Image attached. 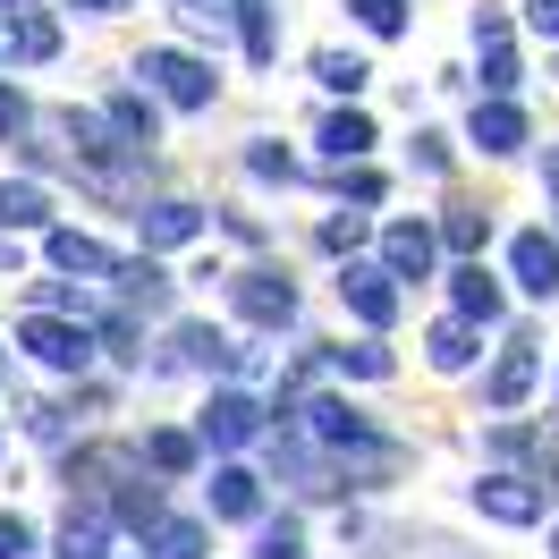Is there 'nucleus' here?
<instances>
[{"mask_svg":"<svg viewBox=\"0 0 559 559\" xmlns=\"http://www.w3.org/2000/svg\"><path fill=\"white\" fill-rule=\"evenodd\" d=\"M484 238H491V212H475V204L441 212V246H450L457 263H484Z\"/></svg>","mask_w":559,"mask_h":559,"instance_id":"c85d7f7f","label":"nucleus"},{"mask_svg":"<svg viewBox=\"0 0 559 559\" xmlns=\"http://www.w3.org/2000/svg\"><path fill=\"white\" fill-rule=\"evenodd\" d=\"M144 475H153V466H144L136 441H76V450L60 457V484H69V500H85V509H119Z\"/></svg>","mask_w":559,"mask_h":559,"instance_id":"f257e3e1","label":"nucleus"},{"mask_svg":"<svg viewBox=\"0 0 559 559\" xmlns=\"http://www.w3.org/2000/svg\"><path fill=\"white\" fill-rule=\"evenodd\" d=\"M103 119H110L128 144H136V153H153V144H162V103H153L144 85H119V94L103 103Z\"/></svg>","mask_w":559,"mask_h":559,"instance_id":"412c9836","label":"nucleus"},{"mask_svg":"<svg viewBox=\"0 0 559 559\" xmlns=\"http://www.w3.org/2000/svg\"><path fill=\"white\" fill-rule=\"evenodd\" d=\"M509 280H518L534 306L559 297V238L551 229H518V238H509Z\"/></svg>","mask_w":559,"mask_h":559,"instance_id":"4468645a","label":"nucleus"},{"mask_svg":"<svg viewBox=\"0 0 559 559\" xmlns=\"http://www.w3.org/2000/svg\"><path fill=\"white\" fill-rule=\"evenodd\" d=\"M322 356H331V373H348V382H390V373H399V356H390L373 331L348 340V348H322Z\"/></svg>","mask_w":559,"mask_h":559,"instance_id":"bb28decb","label":"nucleus"},{"mask_svg":"<svg viewBox=\"0 0 559 559\" xmlns=\"http://www.w3.org/2000/svg\"><path fill=\"white\" fill-rule=\"evenodd\" d=\"M17 229H60L43 178H0V238H17Z\"/></svg>","mask_w":559,"mask_h":559,"instance_id":"aec40b11","label":"nucleus"},{"mask_svg":"<svg viewBox=\"0 0 559 559\" xmlns=\"http://www.w3.org/2000/svg\"><path fill=\"white\" fill-rule=\"evenodd\" d=\"M246 178H263V187H297V178H306V162H297L280 136H254V144H246Z\"/></svg>","mask_w":559,"mask_h":559,"instance_id":"c756f323","label":"nucleus"},{"mask_svg":"<svg viewBox=\"0 0 559 559\" xmlns=\"http://www.w3.org/2000/svg\"><path fill=\"white\" fill-rule=\"evenodd\" d=\"M525 26H534V35H551V43H559V0H525Z\"/></svg>","mask_w":559,"mask_h":559,"instance_id":"37998d69","label":"nucleus"},{"mask_svg":"<svg viewBox=\"0 0 559 559\" xmlns=\"http://www.w3.org/2000/svg\"><path fill=\"white\" fill-rule=\"evenodd\" d=\"M229 26H238V43H246L254 69H272V60H280V9H272V0H229Z\"/></svg>","mask_w":559,"mask_h":559,"instance_id":"393cba45","label":"nucleus"},{"mask_svg":"<svg viewBox=\"0 0 559 559\" xmlns=\"http://www.w3.org/2000/svg\"><path fill=\"white\" fill-rule=\"evenodd\" d=\"M543 340H534V331H509V348H500V365H491L484 373V407L491 416H518L525 399H534V382H543Z\"/></svg>","mask_w":559,"mask_h":559,"instance_id":"6e6552de","label":"nucleus"},{"mask_svg":"<svg viewBox=\"0 0 559 559\" xmlns=\"http://www.w3.org/2000/svg\"><path fill=\"white\" fill-rule=\"evenodd\" d=\"M416 170H424V178L450 170V136H441V128H416Z\"/></svg>","mask_w":559,"mask_h":559,"instance_id":"4c0bfd02","label":"nucleus"},{"mask_svg":"<svg viewBox=\"0 0 559 559\" xmlns=\"http://www.w3.org/2000/svg\"><path fill=\"white\" fill-rule=\"evenodd\" d=\"M229 306H238L246 331H288L297 322V280L280 263H246V272H229Z\"/></svg>","mask_w":559,"mask_h":559,"instance_id":"423d86ee","label":"nucleus"},{"mask_svg":"<svg viewBox=\"0 0 559 559\" xmlns=\"http://www.w3.org/2000/svg\"><path fill=\"white\" fill-rule=\"evenodd\" d=\"M340 306H348V314L382 340L390 322H399V306H407V288H399L382 263H340Z\"/></svg>","mask_w":559,"mask_h":559,"instance_id":"1a4fd4ad","label":"nucleus"},{"mask_svg":"<svg viewBox=\"0 0 559 559\" xmlns=\"http://www.w3.org/2000/svg\"><path fill=\"white\" fill-rule=\"evenodd\" d=\"M26 128H35V103H26L17 85H0V144H17Z\"/></svg>","mask_w":559,"mask_h":559,"instance_id":"e433bc0d","label":"nucleus"},{"mask_svg":"<svg viewBox=\"0 0 559 559\" xmlns=\"http://www.w3.org/2000/svg\"><path fill=\"white\" fill-rule=\"evenodd\" d=\"M551 559H559V525H551Z\"/></svg>","mask_w":559,"mask_h":559,"instance_id":"49530a36","label":"nucleus"},{"mask_svg":"<svg viewBox=\"0 0 559 559\" xmlns=\"http://www.w3.org/2000/svg\"><path fill=\"white\" fill-rule=\"evenodd\" d=\"M110 297L128 306V314H170L178 306V280L153 263V254H119V272H110Z\"/></svg>","mask_w":559,"mask_h":559,"instance_id":"ddd939ff","label":"nucleus"},{"mask_svg":"<svg viewBox=\"0 0 559 559\" xmlns=\"http://www.w3.org/2000/svg\"><path fill=\"white\" fill-rule=\"evenodd\" d=\"M314 85H322V94H340V103H356V94L373 85V69H365L356 51H314Z\"/></svg>","mask_w":559,"mask_h":559,"instance_id":"7c9ffc66","label":"nucleus"},{"mask_svg":"<svg viewBox=\"0 0 559 559\" xmlns=\"http://www.w3.org/2000/svg\"><path fill=\"white\" fill-rule=\"evenodd\" d=\"M314 246L322 254H340V263H356V246H365V212H331L314 229Z\"/></svg>","mask_w":559,"mask_h":559,"instance_id":"72a5a7b5","label":"nucleus"},{"mask_svg":"<svg viewBox=\"0 0 559 559\" xmlns=\"http://www.w3.org/2000/svg\"><path fill=\"white\" fill-rule=\"evenodd\" d=\"M254 559H314V551H306V525L272 518V525H263V543H254Z\"/></svg>","mask_w":559,"mask_h":559,"instance_id":"f704fd0d","label":"nucleus"},{"mask_svg":"<svg viewBox=\"0 0 559 559\" xmlns=\"http://www.w3.org/2000/svg\"><path fill=\"white\" fill-rule=\"evenodd\" d=\"M450 314L475 322V331H491V322L509 314V288H500V272H484V263H450Z\"/></svg>","mask_w":559,"mask_h":559,"instance_id":"dca6fc26","label":"nucleus"},{"mask_svg":"<svg viewBox=\"0 0 559 559\" xmlns=\"http://www.w3.org/2000/svg\"><path fill=\"white\" fill-rule=\"evenodd\" d=\"M43 263H51L60 280H110V272H119V254H110L103 238L69 229V221H60V229H43Z\"/></svg>","mask_w":559,"mask_h":559,"instance_id":"2eb2a0df","label":"nucleus"},{"mask_svg":"<svg viewBox=\"0 0 559 559\" xmlns=\"http://www.w3.org/2000/svg\"><path fill=\"white\" fill-rule=\"evenodd\" d=\"M0 51L17 69L60 60V0H0Z\"/></svg>","mask_w":559,"mask_h":559,"instance_id":"0eeeda50","label":"nucleus"},{"mask_svg":"<svg viewBox=\"0 0 559 559\" xmlns=\"http://www.w3.org/2000/svg\"><path fill=\"white\" fill-rule=\"evenodd\" d=\"M94 340H103V348L119 356V365H144V314H128V306H103Z\"/></svg>","mask_w":559,"mask_h":559,"instance_id":"2f4dec72","label":"nucleus"},{"mask_svg":"<svg viewBox=\"0 0 559 559\" xmlns=\"http://www.w3.org/2000/svg\"><path fill=\"white\" fill-rule=\"evenodd\" d=\"M178 17H187V26H212V35H221V26H229V0H178Z\"/></svg>","mask_w":559,"mask_h":559,"instance_id":"a19ab883","label":"nucleus"},{"mask_svg":"<svg viewBox=\"0 0 559 559\" xmlns=\"http://www.w3.org/2000/svg\"><path fill=\"white\" fill-rule=\"evenodd\" d=\"M543 187H551V195H559V144H551V153H543Z\"/></svg>","mask_w":559,"mask_h":559,"instance_id":"a18cd8bd","label":"nucleus"},{"mask_svg":"<svg viewBox=\"0 0 559 559\" xmlns=\"http://www.w3.org/2000/svg\"><path fill=\"white\" fill-rule=\"evenodd\" d=\"M0 373H9V348H0Z\"/></svg>","mask_w":559,"mask_h":559,"instance_id":"de8ad7c7","label":"nucleus"},{"mask_svg":"<svg viewBox=\"0 0 559 559\" xmlns=\"http://www.w3.org/2000/svg\"><path fill=\"white\" fill-rule=\"evenodd\" d=\"M162 373H263V356L238 348L221 322H178V331H170V356H162Z\"/></svg>","mask_w":559,"mask_h":559,"instance_id":"20e7f679","label":"nucleus"},{"mask_svg":"<svg viewBox=\"0 0 559 559\" xmlns=\"http://www.w3.org/2000/svg\"><path fill=\"white\" fill-rule=\"evenodd\" d=\"M475 85H484V103H518V85H525L518 43H484V69H475Z\"/></svg>","mask_w":559,"mask_h":559,"instance_id":"cd10ccee","label":"nucleus"},{"mask_svg":"<svg viewBox=\"0 0 559 559\" xmlns=\"http://www.w3.org/2000/svg\"><path fill=\"white\" fill-rule=\"evenodd\" d=\"M136 450H144V466H153L162 484H178V475H195V466H204V441H195V432H178V424H153Z\"/></svg>","mask_w":559,"mask_h":559,"instance_id":"4be33fe9","label":"nucleus"},{"mask_svg":"<svg viewBox=\"0 0 559 559\" xmlns=\"http://www.w3.org/2000/svg\"><path fill=\"white\" fill-rule=\"evenodd\" d=\"M0 60H9V51H0Z\"/></svg>","mask_w":559,"mask_h":559,"instance_id":"09e8293b","label":"nucleus"},{"mask_svg":"<svg viewBox=\"0 0 559 559\" xmlns=\"http://www.w3.org/2000/svg\"><path fill=\"white\" fill-rule=\"evenodd\" d=\"M525 136H534V128H525V110H518V103H484V94H475L466 144H475L484 162H509V153H525Z\"/></svg>","mask_w":559,"mask_h":559,"instance_id":"f3484780","label":"nucleus"},{"mask_svg":"<svg viewBox=\"0 0 559 559\" xmlns=\"http://www.w3.org/2000/svg\"><path fill=\"white\" fill-rule=\"evenodd\" d=\"M0 559H35V525L26 518H0Z\"/></svg>","mask_w":559,"mask_h":559,"instance_id":"58836bf2","label":"nucleus"},{"mask_svg":"<svg viewBox=\"0 0 559 559\" xmlns=\"http://www.w3.org/2000/svg\"><path fill=\"white\" fill-rule=\"evenodd\" d=\"M136 76H144V94L170 103V110H212V103H221V69L195 60V51H178V43H144Z\"/></svg>","mask_w":559,"mask_h":559,"instance_id":"f03ea898","label":"nucleus"},{"mask_svg":"<svg viewBox=\"0 0 559 559\" xmlns=\"http://www.w3.org/2000/svg\"><path fill=\"white\" fill-rule=\"evenodd\" d=\"M348 17H356V26H365L373 43L407 35V0H348Z\"/></svg>","mask_w":559,"mask_h":559,"instance_id":"473e14b6","label":"nucleus"},{"mask_svg":"<svg viewBox=\"0 0 559 559\" xmlns=\"http://www.w3.org/2000/svg\"><path fill=\"white\" fill-rule=\"evenodd\" d=\"M340 195H348L356 212H373V204H382V195H390V178H382V170H365V162H356V170H340Z\"/></svg>","mask_w":559,"mask_h":559,"instance_id":"c9c22d12","label":"nucleus"},{"mask_svg":"<svg viewBox=\"0 0 559 559\" xmlns=\"http://www.w3.org/2000/svg\"><path fill=\"white\" fill-rule=\"evenodd\" d=\"M26 432L35 441H69V407H26Z\"/></svg>","mask_w":559,"mask_h":559,"instance_id":"ea45409f","label":"nucleus"},{"mask_svg":"<svg viewBox=\"0 0 559 559\" xmlns=\"http://www.w3.org/2000/svg\"><path fill=\"white\" fill-rule=\"evenodd\" d=\"M136 238H144V254L195 246V238H204V204H187V195H153V204H136Z\"/></svg>","mask_w":559,"mask_h":559,"instance_id":"9b49d317","label":"nucleus"},{"mask_svg":"<svg viewBox=\"0 0 559 559\" xmlns=\"http://www.w3.org/2000/svg\"><path fill=\"white\" fill-rule=\"evenodd\" d=\"M424 356H432V373H466V365L484 356V331H475V322H457V314H441L432 331H424Z\"/></svg>","mask_w":559,"mask_h":559,"instance_id":"b1692460","label":"nucleus"},{"mask_svg":"<svg viewBox=\"0 0 559 559\" xmlns=\"http://www.w3.org/2000/svg\"><path fill=\"white\" fill-rule=\"evenodd\" d=\"M432 263H441V229L432 221H390L382 229V272L407 288V280H432Z\"/></svg>","mask_w":559,"mask_h":559,"instance_id":"f8f14e48","label":"nucleus"},{"mask_svg":"<svg viewBox=\"0 0 559 559\" xmlns=\"http://www.w3.org/2000/svg\"><path fill=\"white\" fill-rule=\"evenodd\" d=\"M212 551V525L204 518H162L144 534V559H204Z\"/></svg>","mask_w":559,"mask_h":559,"instance_id":"a878e982","label":"nucleus"},{"mask_svg":"<svg viewBox=\"0 0 559 559\" xmlns=\"http://www.w3.org/2000/svg\"><path fill=\"white\" fill-rule=\"evenodd\" d=\"M212 518L254 525V518H263V475L238 466V457H221V466H212Z\"/></svg>","mask_w":559,"mask_h":559,"instance_id":"6ab92c4d","label":"nucleus"},{"mask_svg":"<svg viewBox=\"0 0 559 559\" xmlns=\"http://www.w3.org/2000/svg\"><path fill=\"white\" fill-rule=\"evenodd\" d=\"M475 509L491 525H543L551 491L534 484V475H518V466H491V475H475Z\"/></svg>","mask_w":559,"mask_h":559,"instance_id":"9d476101","label":"nucleus"},{"mask_svg":"<svg viewBox=\"0 0 559 559\" xmlns=\"http://www.w3.org/2000/svg\"><path fill=\"white\" fill-rule=\"evenodd\" d=\"M110 534H119V518H110V509L69 500V518H60V559H110Z\"/></svg>","mask_w":559,"mask_h":559,"instance_id":"5701e85b","label":"nucleus"},{"mask_svg":"<svg viewBox=\"0 0 559 559\" xmlns=\"http://www.w3.org/2000/svg\"><path fill=\"white\" fill-rule=\"evenodd\" d=\"M484 43H509V9H475V51Z\"/></svg>","mask_w":559,"mask_h":559,"instance_id":"79ce46f5","label":"nucleus"},{"mask_svg":"<svg viewBox=\"0 0 559 559\" xmlns=\"http://www.w3.org/2000/svg\"><path fill=\"white\" fill-rule=\"evenodd\" d=\"M322 162H340V170H356V162H365V153H373V144H382V128H373V110L365 103H340L331 110V119H322Z\"/></svg>","mask_w":559,"mask_h":559,"instance_id":"a211bd4d","label":"nucleus"},{"mask_svg":"<svg viewBox=\"0 0 559 559\" xmlns=\"http://www.w3.org/2000/svg\"><path fill=\"white\" fill-rule=\"evenodd\" d=\"M60 9H76V17H119V9H136V0H60Z\"/></svg>","mask_w":559,"mask_h":559,"instance_id":"c03bdc74","label":"nucleus"},{"mask_svg":"<svg viewBox=\"0 0 559 559\" xmlns=\"http://www.w3.org/2000/svg\"><path fill=\"white\" fill-rule=\"evenodd\" d=\"M17 348L35 356L43 373L76 382V373H94L103 340H94V322H69V314H26V322H17Z\"/></svg>","mask_w":559,"mask_h":559,"instance_id":"7ed1b4c3","label":"nucleus"},{"mask_svg":"<svg viewBox=\"0 0 559 559\" xmlns=\"http://www.w3.org/2000/svg\"><path fill=\"white\" fill-rule=\"evenodd\" d=\"M263 432H272V407H263V399H246L238 382H221L204 399V416H195V441L221 450V457H238L246 441H263Z\"/></svg>","mask_w":559,"mask_h":559,"instance_id":"39448f33","label":"nucleus"}]
</instances>
